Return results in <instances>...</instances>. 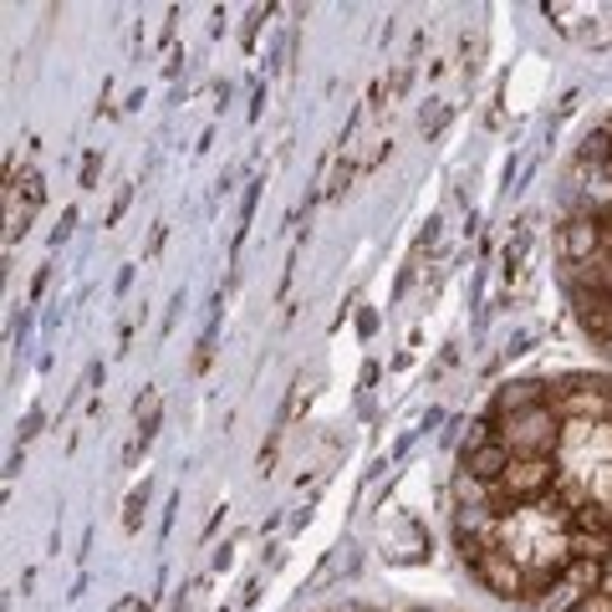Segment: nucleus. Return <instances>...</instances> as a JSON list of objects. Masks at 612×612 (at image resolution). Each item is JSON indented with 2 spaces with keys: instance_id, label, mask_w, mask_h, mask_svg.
<instances>
[{
  "instance_id": "1",
  "label": "nucleus",
  "mask_w": 612,
  "mask_h": 612,
  "mask_svg": "<svg viewBox=\"0 0 612 612\" xmlns=\"http://www.w3.org/2000/svg\"><path fill=\"white\" fill-rule=\"evenodd\" d=\"M454 551L516 612H612V378H516L450 479Z\"/></svg>"
},
{
  "instance_id": "2",
  "label": "nucleus",
  "mask_w": 612,
  "mask_h": 612,
  "mask_svg": "<svg viewBox=\"0 0 612 612\" xmlns=\"http://www.w3.org/2000/svg\"><path fill=\"white\" fill-rule=\"evenodd\" d=\"M557 281L582 337L612 362V113L587 128L561 173Z\"/></svg>"
},
{
  "instance_id": "3",
  "label": "nucleus",
  "mask_w": 612,
  "mask_h": 612,
  "mask_svg": "<svg viewBox=\"0 0 612 612\" xmlns=\"http://www.w3.org/2000/svg\"><path fill=\"white\" fill-rule=\"evenodd\" d=\"M327 612H444V608H403V602H347V608H327Z\"/></svg>"
}]
</instances>
